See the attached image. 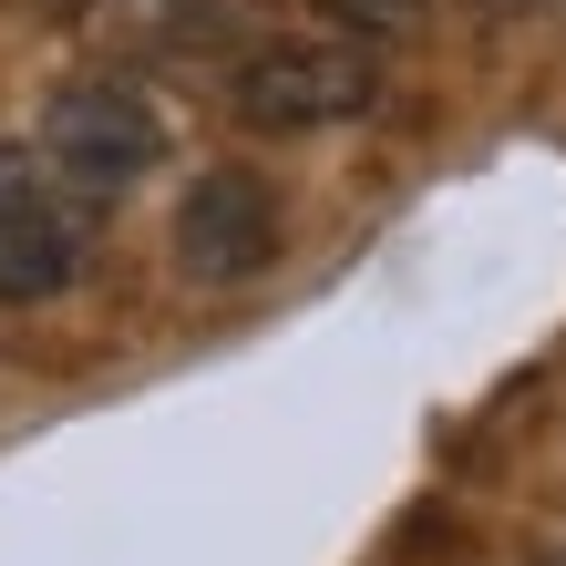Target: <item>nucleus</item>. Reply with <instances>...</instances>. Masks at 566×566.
<instances>
[{
  "instance_id": "nucleus-1",
  "label": "nucleus",
  "mask_w": 566,
  "mask_h": 566,
  "mask_svg": "<svg viewBox=\"0 0 566 566\" xmlns=\"http://www.w3.org/2000/svg\"><path fill=\"white\" fill-rule=\"evenodd\" d=\"M371 104H381V52L350 31H279L227 73V114L248 135H329V124H360Z\"/></svg>"
},
{
  "instance_id": "nucleus-2",
  "label": "nucleus",
  "mask_w": 566,
  "mask_h": 566,
  "mask_svg": "<svg viewBox=\"0 0 566 566\" xmlns=\"http://www.w3.org/2000/svg\"><path fill=\"white\" fill-rule=\"evenodd\" d=\"M31 155L52 165V186L73 196V207H114V196H135L155 165H165V114H155L145 83L83 73V83H62L52 104H42Z\"/></svg>"
},
{
  "instance_id": "nucleus-3",
  "label": "nucleus",
  "mask_w": 566,
  "mask_h": 566,
  "mask_svg": "<svg viewBox=\"0 0 566 566\" xmlns=\"http://www.w3.org/2000/svg\"><path fill=\"white\" fill-rule=\"evenodd\" d=\"M279 248H289V217H279V186L258 165H207L176 196V269L196 289H238L258 269H279Z\"/></svg>"
},
{
  "instance_id": "nucleus-4",
  "label": "nucleus",
  "mask_w": 566,
  "mask_h": 566,
  "mask_svg": "<svg viewBox=\"0 0 566 566\" xmlns=\"http://www.w3.org/2000/svg\"><path fill=\"white\" fill-rule=\"evenodd\" d=\"M83 217L93 207H73L31 145H0V310L62 298L83 279Z\"/></svg>"
},
{
  "instance_id": "nucleus-5",
  "label": "nucleus",
  "mask_w": 566,
  "mask_h": 566,
  "mask_svg": "<svg viewBox=\"0 0 566 566\" xmlns=\"http://www.w3.org/2000/svg\"><path fill=\"white\" fill-rule=\"evenodd\" d=\"M329 21L350 31V42H402V31H422V11L432 0H319Z\"/></svg>"
},
{
  "instance_id": "nucleus-6",
  "label": "nucleus",
  "mask_w": 566,
  "mask_h": 566,
  "mask_svg": "<svg viewBox=\"0 0 566 566\" xmlns=\"http://www.w3.org/2000/svg\"><path fill=\"white\" fill-rule=\"evenodd\" d=\"M135 42H186V31H207V0H124L114 11Z\"/></svg>"
},
{
  "instance_id": "nucleus-7",
  "label": "nucleus",
  "mask_w": 566,
  "mask_h": 566,
  "mask_svg": "<svg viewBox=\"0 0 566 566\" xmlns=\"http://www.w3.org/2000/svg\"><path fill=\"white\" fill-rule=\"evenodd\" d=\"M484 11H566V0H484Z\"/></svg>"
},
{
  "instance_id": "nucleus-8",
  "label": "nucleus",
  "mask_w": 566,
  "mask_h": 566,
  "mask_svg": "<svg viewBox=\"0 0 566 566\" xmlns=\"http://www.w3.org/2000/svg\"><path fill=\"white\" fill-rule=\"evenodd\" d=\"M536 566H566V556H536Z\"/></svg>"
}]
</instances>
